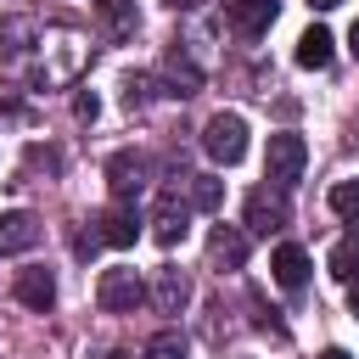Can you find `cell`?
<instances>
[{"mask_svg": "<svg viewBox=\"0 0 359 359\" xmlns=\"http://www.w3.org/2000/svg\"><path fill=\"white\" fill-rule=\"evenodd\" d=\"M303 163H309V146H303V135H292V129L269 135V151H264V180H269L275 191L297 185V180H303Z\"/></svg>", "mask_w": 359, "mask_h": 359, "instance_id": "obj_1", "label": "cell"}, {"mask_svg": "<svg viewBox=\"0 0 359 359\" xmlns=\"http://www.w3.org/2000/svg\"><path fill=\"white\" fill-rule=\"evenodd\" d=\"M135 236H140L135 202H112V208L95 213V224H90V236H84L79 247H84V252H95V247H135Z\"/></svg>", "mask_w": 359, "mask_h": 359, "instance_id": "obj_2", "label": "cell"}, {"mask_svg": "<svg viewBox=\"0 0 359 359\" xmlns=\"http://www.w3.org/2000/svg\"><path fill=\"white\" fill-rule=\"evenodd\" d=\"M202 146H208L213 163L236 168V163L247 157V118H241V112H213L208 129H202Z\"/></svg>", "mask_w": 359, "mask_h": 359, "instance_id": "obj_3", "label": "cell"}, {"mask_svg": "<svg viewBox=\"0 0 359 359\" xmlns=\"http://www.w3.org/2000/svg\"><path fill=\"white\" fill-rule=\"evenodd\" d=\"M95 303H101L107 314H135V309L146 303V280H140L135 269L112 264V269H101V280H95Z\"/></svg>", "mask_w": 359, "mask_h": 359, "instance_id": "obj_4", "label": "cell"}, {"mask_svg": "<svg viewBox=\"0 0 359 359\" xmlns=\"http://www.w3.org/2000/svg\"><path fill=\"white\" fill-rule=\"evenodd\" d=\"M286 224H292L286 191H275V185L247 191V230H252V236H275V230H286Z\"/></svg>", "mask_w": 359, "mask_h": 359, "instance_id": "obj_5", "label": "cell"}, {"mask_svg": "<svg viewBox=\"0 0 359 359\" xmlns=\"http://www.w3.org/2000/svg\"><path fill=\"white\" fill-rule=\"evenodd\" d=\"M185 230H191V202H180L174 191H163L157 208H151V236H157V247L185 241Z\"/></svg>", "mask_w": 359, "mask_h": 359, "instance_id": "obj_6", "label": "cell"}, {"mask_svg": "<svg viewBox=\"0 0 359 359\" xmlns=\"http://www.w3.org/2000/svg\"><path fill=\"white\" fill-rule=\"evenodd\" d=\"M247 230H236V224H213V236H208V264L224 275V269H241L247 264Z\"/></svg>", "mask_w": 359, "mask_h": 359, "instance_id": "obj_7", "label": "cell"}, {"mask_svg": "<svg viewBox=\"0 0 359 359\" xmlns=\"http://www.w3.org/2000/svg\"><path fill=\"white\" fill-rule=\"evenodd\" d=\"M107 180H112V196H118V202H135L140 185H146V157L112 151V157H107Z\"/></svg>", "mask_w": 359, "mask_h": 359, "instance_id": "obj_8", "label": "cell"}, {"mask_svg": "<svg viewBox=\"0 0 359 359\" xmlns=\"http://www.w3.org/2000/svg\"><path fill=\"white\" fill-rule=\"evenodd\" d=\"M146 297L163 309V314H180L185 303H191V280H185V269H174V264H163L157 275H151V286H146Z\"/></svg>", "mask_w": 359, "mask_h": 359, "instance_id": "obj_9", "label": "cell"}, {"mask_svg": "<svg viewBox=\"0 0 359 359\" xmlns=\"http://www.w3.org/2000/svg\"><path fill=\"white\" fill-rule=\"evenodd\" d=\"M275 0H230V28L241 34V39H258V34H269V22H275Z\"/></svg>", "mask_w": 359, "mask_h": 359, "instance_id": "obj_10", "label": "cell"}, {"mask_svg": "<svg viewBox=\"0 0 359 359\" xmlns=\"http://www.w3.org/2000/svg\"><path fill=\"white\" fill-rule=\"evenodd\" d=\"M39 219L34 213H22V208H11V213H0V252H28V247H39Z\"/></svg>", "mask_w": 359, "mask_h": 359, "instance_id": "obj_11", "label": "cell"}, {"mask_svg": "<svg viewBox=\"0 0 359 359\" xmlns=\"http://www.w3.org/2000/svg\"><path fill=\"white\" fill-rule=\"evenodd\" d=\"M269 269H275V286L303 292V280H309V252H303L297 241H280V247H275V258H269Z\"/></svg>", "mask_w": 359, "mask_h": 359, "instance_id": "obj_12", "label": "cell"}, {"mask_svg": "<svg viewBox=\"0 0 359 359\" xmlns=\"http://www.w3.org/2000/svg\"><path fill=\"white\" fill-rule=\"evenodd\" d=\"M17 303L45 314V309L56 303V275H50V269H39V264H34V269H17Z\"/></svg>", "mask_w": 359, "mask_h": 359, "instance_id": "obj_13", "label": "cell"}, {"mask_svg": "<svg viewBox=\"0 0 359 359\" xmlns=\"http://www.w3.org/2000/svg\"><path fill=\"white\" fill-rule=\"evenodd\" d=\"M331 45H337L331 28H320V22L303 28V39H297V67H325V62H331Z\"/></svg>", "mask_w": 359, "mask_h": 359, "instance_id": "obj_14", "label": "cell"}, {"mask_svg": "<svg viewBox=\"0 0 359 359\" xmlns=\"http://www.w3.org/2000/svg\"><path fill=\"white\" fill-rule=\"evenodd\" d=\"M34 45V17H6L0 22V56H28Z\"/></svg>", "mask_w": 359, "mask_h": 359, "instance_id": "obj_15", "label": "cell"}, {"mask_svg": "<svg viewBox=\"0 0 359 359\" xmlns=\"http://www.w3.org/2000/svg\"><path fill=\"white\" fill-rule=\"evenodd\" d=\"M331 275L348 280V286L359 280V236H342V241L331 247Z\"/></svg>", "mask_w": 359, "mask_h": 359, "instance_id": "obj_16", "label": "cell"}, {"mask_svg": "<svg viewBox=\"0 0 359 359\" xmlns=\"http://www.w3.org/2000/svg\"><path fill=\"white\" fill-rule=\"evenodd\" d=\"M101 28H107L112 39H123V34L135 28V0H101Z\"/></svg>", "mask_w": 359, "mask_h": 359, "instance_id": "obj_17", "label": "cell"}, {"mask_svg": "<svg viewBox=\"0 0 359 359\" xmlns=\"http://www.w3.org/2000/svg\"><path fill=\"white\" fill-rule=\"evenodd\" d=\"M219 202H224V180H213V174H191V208L213 213Z\"/></svg>", "mask_w": 359, "mask_h": 359, "instance_id": "obj_18", "label": "cell"}, {"mask_svg": "<svg viewBox=\"0 0 359 359\" xmlns=\"http://www.w3.org/2000/svg\"><path fill=\"white\" fill-rule=\"evenodd\" d=\"M331 213L359 224V180H342V185H331Z\"/></svg>", "mask_w": 359, "mask_h": 359, "instance_id": "obj_19", "label": "cell"}, {"mask_svg": "<svg viewBox=\"0 0 359 359\" xmlns=\"http://www.w3.org/2000/svg\"><path fill=\"white\" fill-rule=\"evenodd\" d=\"M140 359H185V337H180V331H157Z\"/></svg>", "mask_w": 359, "mask_h": 359, "instance_id": "obj_20", "label": "cell"}, {"mask_svg": "<svg viewBox=\"0 0 359 359\" xmlns=\"http://www.w3.org/2000/svg\"><path fill=\"white\" fill-rule=\"evenodd\" d=\"M348 50H353V56H359V22H353V28H348Z\"/></svg>", "mask_w": 359, "mask_h": 359, "instance_id": "obj_21", "label": "cell"}, {"mask_svg": "<svg viewBox=\"0 0 359 359\" xmlns=\"http://www.w3.org/2000/svg\"><path fill=\"white\" fill-rule=\"evenodd\" d=\"M309 6H314V11H337L342 0H309Z\"/></svg>", "mask_w": 359, "mask_h": 359, "instance_id": "obj_22", "label": "cell"}, {"mask_svg": "<svg viewBox=\"0 0 359 359\" xmlns=\"http://www.w3.org/2000/svg\"><path fill=\"white\" fill-rule=\"evenodd\" d=\"M163 6H174V11H191V6H202V0H163Z\"/></svg>", "mask_w": 359, "mask_h": 359, "instance_id": "obj_23", "label": "cell"}, {"mask_svg": "<svg viewBox=\"0 0 359 359\" xmlns=\"http://www.w3.org/2000/svg\"><path fill=\"white\" fill-rule=\"evenodd\" d=\"M320 359H348V348H325V353H320Z\"/></svg>", "mask_w": 359, "mask_h": 359, "instance_id": "obj_24", "label": "cell"}, {"mask_svg": "<svg viewBox=\"0 0 359 359\" xmlns=\"http://www.w3.org/2000/svg\"><path fill=\"white\" fill-rule=\"evenodd\" d=\"M348 309H353V314H359V280H353V292H348Z\"/></svg>", "mask_w": 359, "mask_h": 359, "instance_id": "obj_25", "label": "cell"}]
</instances>
